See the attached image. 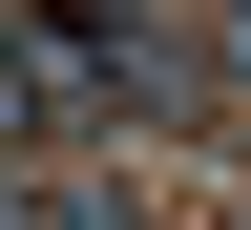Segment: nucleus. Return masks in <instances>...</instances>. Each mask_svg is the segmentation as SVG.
<instances>
[{
    "instance_id": "f257e3e1",
    "label": "nucleus",
    "mask_w": 251,
    "mask_h": 230,
    "mask_svg": "<svg viewBox=\"0 0 251 230\" xmlns=\"http://www.w3.org/2000/svg\"><path fill=\"white\" fill-rule=\"evenodd\" d=\"M0 21H21V0H0Z\"/></svg>"
}]
</instances>
